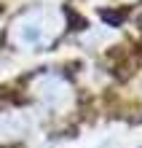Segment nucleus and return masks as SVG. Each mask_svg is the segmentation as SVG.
Returning a JSON list of instances; mask_svg holds the SVG:
<instances>
[{
  "label": "nucleus",
  "mask_w": 142,
  "mask_h": 148,
  "mask_svg": "<svg viewBox=\"0 0 142 148\" xmlns=\"http://www.w3.org/2000/svg\"><path fill=\"white\" fill-rule=\"evenodd\" d=\"M65 32V14L56 5H32L16 14L8 27V40L22 51H46Z\"/></svg>",
  "instance_id": "obj_1"
},
{
  "label": "nucleus",
  "mask_w": 142,
  "mask_h": 148,
  "mask_svg": "<svg viewBox=\"0 0 142 148\" xmlns=\"http://www.w3.org/2000/svg\"><path fill=\"white\" fill-rule=\"evenodd\" d=\"M24 129H27V121H24L19 113H8V116H0V140H11V137H19Z\"/></svg>",
  "instance_id": "obj_3"
},
{
  "label": "nucleus",
  "mask_w": 142,
  "mask_h": 148,
  "mask_svg": "<svg viewBox=\"0 0 142 148\" xmlns=\"http://www.w3.org/2000/svg\"><path fill=\"white\" fill-rule=\"evenodd\" d=\"M32 97L43 108L62 113L75 102V92H73V84L67 81V75H62L56 70H46L32 78Z\"/></svg>",
  "instance_id": "obj_2"
}]
</instances>
